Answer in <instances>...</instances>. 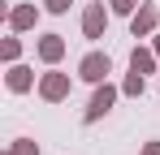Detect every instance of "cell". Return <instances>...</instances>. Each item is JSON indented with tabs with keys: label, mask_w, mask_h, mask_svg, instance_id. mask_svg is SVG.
<instances>
[{
	"label": "cell",
	"mask_w": 160,
	"mask_h": 155,
	"mask_svg": "<svg viewBox=\"0 0 160 155\" xmlns=\"http://www.w3.org/2000/svg\"><path fill=\"white\" fill-rule=\"evenodd\" d=\"M117 99H121V86H112V82H100V86L91 91L87 108H82V125H95V121H104L108 112L117 108Z\"/></svg>",
	"instance_id": "obj_1"
},
{
	"label": "cell",
	"mask_w": 160,
	"mask_h": 155,
	"mask_svg": "<svg viewBox=\"0 0 160 155\" xmlns=\"http://www.w3.org/2000/svg\"><path fill=\"white\" fill-rule=\"evenodd\" d=\"M35 91H39V99H43V103H65V99H69V91H74V78L61 73L56 65H48V69L39 73V86H35Z\"/></svg>",
	"instance_id": "obj_2"
},
{
	"label": "cell",
	"mask_w": 160,
	"mask_h": 155,
	"mask_svg": "<svg viewBox=\"0 0 160 155\" xmlns=\"http://www.w3.org/2000/svg\"><path fill=\"white\" fill-rule=\"evenodd\" d=\"M108 73H112V56H108V52H87V56H82L78 60V78L82 82H91V86H100V82H108Z\"/></svg>",
	"instance_id": "obj_3"
},
{
	"label": "cell",
	"mask_w": 160,
	"mask_h": 155,
	"mask_svg": "<svg viewBox=\"0 0 160 155\" xmlns=\"http://www.w3.org/2000/svg\"><path fill=\"white\" fill-rule=\"evenodd\" d=\"M108 17H112V9H108L104 0H95V4H87L82 9V39H104V30H108Z\"/></svg>",
	"instance_id": "obj_4"
},
{
	"label": "cell",
	"mask_w": 160,
	"mask_h": 155,
	"mask_svg": "<svg viewBox=\"0 0 160 155\" xmlns=\"http://www.w3.org/2000/svg\"><path fill=\"white\" fill-rule=\"evenodd\" d=\"M39 4H9V13H4V22H9V30L13 35H26V30H35L39 26Z\"/></svg>",
	"instance_id": "obj_5"
},
{
	"label": "cell",
	"mask_w": 160,
	"mask_h": 155,
	"mask_svg": "<svg viewBox=\"0 0 160 155\" xmlns=\"http://www.w3.org/2000/svg\"><path fill=\"white\" fill-rule=\"evenodd\" d=\"M156 30H160V9L143 0V4L134 9V17H130V35L134 39H147V35H156Z\"/></svg>",
	"instance_id": "obj_6"
},
{
	"label": "cell",
	"mask_w": 160,
	"mask_h": 155,
	"mask_svg": "<svg viewBox=\"0 0 160 155\" xmlns=\"http://www.w3.org/2000/svg\"><path fill=\"white\" fill-rule=\"evenodd\" d=\"M65 52H69V43H65V35H56V30L39 35V43H35V56H39L43 65H61Z\"/></svg>",
	"instance_id": "obj_7"
},
{
	"label": "cell",
	"mask_w": 160,
	"mask_h": 155,
	"mask_svg": "<svg viewBox=\"0 0 160 155\" xmlns=\"http://www.w3.org/2000/svg\"><path fill=\"white\" fill-rule=\"evenodd\" d=\"M4 86H9V95H26V91H35V86H39V78H35V69H30V65H22V60H18V65H9V69H4Z\"/></svg>",
	"instance_id": "obj_8"
},
{
	"label": "cell",
	"mask_w": 160,
	"mask_h": 155,
	"mask_svg": "<svg viewBox=\"0 0 160 155\" xmlns=\"http://www.w3.org/2000/svg\"><path fill=\"white\" fill-rule=\"evenodd\" d=\"M156 65H160L156 48H134L130 52V69H138V73H156Z\"/></svg>",
	"instance_id": "obj_9"
},
{
	"label": "cell",
	"mask_w": 160,
	"mask_h": 155,
	"mask_svg": "<svg viewBox=\"0 0 160 155\" xmlns=\"http://www.w3.org/2000/svg\"><path fill=\"white\" fill-rule=\"evenodd\" d=\"M143 91H147V73L130 69V73L121 78V95H126V99H143Z\"/></svg>",
	"instance_id": "obj_10"
},
{
	"label": "cell",
	"mask_w": 160,
	"mask_h": 155,
	"mask_svg": "<svg viewBox=\"0 0 160 155\" xmlns=\"http://www.w3.org/2000/svg\"><path fill=\"white\" fill-rule=\"evenodd\" d=\"M0 60H4V65H18V60H22V39H18L13 30H9V39L0 43Z\"/></svg>",
	"instance_id": "obj_11"
},
{
	"label": "cell",
	"mask_w": 160,
	"mask_h": 155,
	"mask_svg": "<svg viewBox=\"0 0 160 155\" xmlns=\"http://www.w3.org/2000/svg\"><path fill=\"white\" fill-rule=\"evenodd\" d=\"M4 155H39V142H35V138H13Z\"/></svg>",
	"instance_id": "obj_12"
},
{
	"label": "cell",
	"mask_w": 160,
	"mask_h": 155,
	"mask_svg": "<svg viewBox=\"0 0 160 155\" xmlns=\"http://www.w3.org/2000/svg\"><path fill=\"white\" fill-rule=\"evenodd\" d=\"M138 4H143V0H108V9H112V17H126V22L134 17V9H138Z\"/></svg>",
	"instance_id": "obj_13"
},
{
	"label": "cell",
	"mask_w": 160,
	"mask_h": 155,
	"mask_svg": "<svg viewBox=\"0 0 160 155\" xmlns=\"http://www.w3.org/2000/svg\"><path fill=\"white\" fill-rule=\"evenodd\" d=\"M69 4H74V0H43V13H52V17H65V13H69Z\"/></svg>",
	"instance_id": "obj_14"
},
{
	"label": "cell",
	"mask_w": 160,
	"mask_h": 155,
	"mask_svg": "<svg viewBox=\"0 0 160 155\" xmlns=\"http://www.w3.org/2000/svg\"><path fill=\"white\" fill-rule=\"evenodd\" d=\"M138 155H160V138H152V142H143V151Z\"/></svg>",
	"instance_id": "obj_15"
},
{
	"label": "cell",
	"mask_w": 160,
	"mask_h": 155,
	"mask_svg": "<svg viewBox=\"0 0 160 155\" xmlns=\"http://www.w3.org/2000/svg\"><path fill=\"white\" fill-rule=\"evenodd\" d=\"M152 48H156V56H160V30H156V35H152Z\"/></svg>",
	"instance_id": "obj_16"
}]
</instances>
